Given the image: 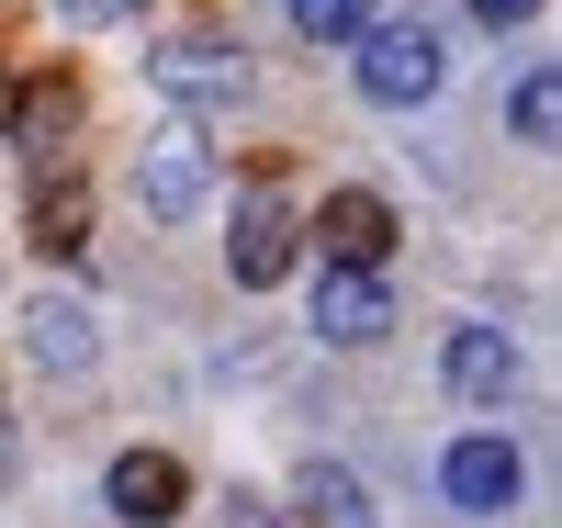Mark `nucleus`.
I'll return each instance as SVG.
<instances>
[{
  "mask_svg": "<svg viewBox=\"0 0 562 528\" xmlns=\"http://www.w3.org/2000/svg\"><path fill=\"white\" fill-rule=\"evenodd\" d=\"M439 79H450V45L428 23H371L360 34V90L383 113H416V102H439Z\"/></svg>",
  "mask_w": 562,
  "mask_h": 528,
  "instance_id": "obj_1",
  "label": "nucleus"
},
{
  "mask_svg": "<svg viewBox=\"0 0 562 528\" xmlns=\"http://www.w3.org/2000/svg\"><path fill=\"white\" fill-rule=\"evenodd\" d=\"M203 191H214V147H203V124H158V135H147V158H135V203H147L158 225H180V214H203Z\"/></svg>",
  "mask_w": 562,
  "mask_h": 528,
  "instance_id": "obj_2",
  "label": "nucleus"
},
{
  "mask_svg": "<svg viewBox=\"0 0 562 528\" xmlns=\"http://www.w3.org/2000/svg\"><path fill=\"white\" fill-rule=\"evenodd\" d=\"M304 236H315L326 270H383V248H394V203H383V191H326V214H315Z\"/></svg>",
  "mask_w": 562,
  "mask_h": 528,
  "instance_id": "obj_3",
  "label": "nucleus"
},
{
  "mask_svg": "<svg viewBox=\"0 0 562 528\" xmlns=\"http://www.w3.org/2000/svg\"><path fill=\"white\" fill-rule=\"evenodd\" d=\"M225 270H237V293H270L281 270H293V214H281V191L259 180L237 203V236H225Z\"/></svg>",
  "mask_w": 562,
  "mask_h": 528,
  "instance_id": "obj_4",
  "label": "nucleus"
},
{
  "mask_svg": "<svg viewBox=\"0 0 562 528\" xmlns=\"http://www.w3.org/2000/svg\"><path fill=\"white\" fill-rule=\"evenodd\" d=\"M180 495H192V472H180L169 450H124V461L102 472V506H113L124 528H169V517H180Z\"/></svg>",
  "mask_w": 562,
  "mask_h": 528,
  "instance_id": "obj_5",
  "label": "nucleus"
},
{
  "mask_svg": "<svg viewBox=\"0 0 562 528\" xmlns=\"http://www.w3.org/2000/svg\"><path fill=\"white\" fill-rule=\"evenodd\" d=\"M439 371H450L461 405H506V394H518V338H506V326H450Z\"/></svg>",
  "mask_w": 562,
  "mask_h": 528,
  "instance_id": "obj_6",
  "label": "nucleus"
},
{
  "mask_svg": "<svg viewBox=\"0 0 562 528\" xmlns=\"http://www.w3.org/2000/svg\"><path fill=\"white\" fill-rule=\"evenodd\" d=\"M439 484H450V506H461V517H506L529 472H518V450H506V439H461V450L439 461Z\"/></svg>",
  "mask_w": 562,
  "mask_h": 528,
  "instance_id": "obj_7",
  "label": "nucleus"
},
{
  "mask_svg": "<svg viewBox=\"0 0 562 528\" xmlns=\"http://www.w3.org/2000/svg\"><path fill=\"white\" fill-rule=\"evenodd\" d=\"M68 135H79V79H68V68L12 79V147H23V158H57Z\"/></svg>",
  "mask_w": 562,
  "mask_h": 528,
  "instance_id": "obj_8",
  "label": "nucleus"
},
{
  "mask_svg": "<svg viewBox=\"0 0 562 528\" xmlns=\"http://www.w3.org/2000/svg\"><path fill=\"white\" fill-rule=\"evenodd\" d=\"M315 326H326L338 349H371V338L394 326V293H383L371 270H315Z\"/></svg>",
  "mask_w": 562,
  "mask_h": 528,
  "instance_id": "obj_9",
  "label": "nucleus"
},
{
  "mask_svg": "<svg viewBox=\"0 0 562 528\" xmlns=\"http://www.w3.org/2000/svg\"><path fill=\"white\" fill-rule=\"evenodd\" d=\"M169 90H180V102H237V90H248V68L237 57H225V45L214 34H180V45H158V57H147Z\"/></svg>",
  "mask_w": 562,
  "mask_h": 528,
  "instance_id": "obj_10",
  "label": "nucleus"
},
{
  "mask_svg": "<svg viewBox=\"0 0 562 528\" xmlns=\"http://www.w3.org/2000/svg\"><path fill=\"white\" fill-rule=\"evenodd\" d=\"M23 349H34L45 371H90L102 338H90V315H79L68 293H34V304H23Z\"/></svg>",
  "mask_w": 562,
  "mask_h": 528,
  "instance_id": "obj_11",
  "label": "nucleus"
},
{
  "mask_svg": "<svg viewBox=\"0 0 562 528\" xmlns=\"http://www.w3.org/2000/svg\"><path fill=\"white\" fill-rule=\"evenodd\" d=\"M79 248H90V180L34 191V259H79Z\"/></svg>",
  "mask_w": 562,
  "mask_h": 528,
  "instance_id": "obj_12",
  "label": "nucleus"
},
{
  "mask_svg": "<svg viewBox=\"0 0 562 528\" xmlns=\"http://www.w3.org/2000/svg\"><path fill=\"white\" fill-rule=\"evenodd\" d=\"M304 517H315V528H371V495L349 484L338 461H315V472H304Z\"/></svg>",
  "mask_w": 562,
  "mask_h": 528,
  "instance_id": "obj_13",
  "label": "nucleus"
},
{
  "mask_svg": "<svg viewBox=\"0 0 562 528\" xmlns=\"http://www.w3.org/2000/svg\"><path fill=\"white\" fill-rule=\"evenodd\" d=\"M293 34H315V45H349V34H371V0H293Z\"/></svg>",
  "mask_w": 562,
  "mask_h": 528,
  "instance_id": "obj_14",
  "label": "nucleus"
},
{
  "mask_svg": "<svg viewBox=\"0 0 562 528\" xmlns=\"http://www.w3.org/2000/svg\"><path fill=\"white\" fill-rule=\"evenodd\" d=\"M518 135H529V147H551V135H562V79H551V68L518 79Z\"/></svg>",
  "mask_w": 562,
  "mask_h": 528,
  "instance_id": "obj_15",
  "label": "nucleus"
},
{
  "mask_svg": "<svg viewBox=\"0 0 562 528\" xmlns=\"http://www.w3.org/2000/svg\"><path fill=\"white\" fill-rule=\"evenodd\" d=\"M57 12H68L79 34H102V23H135V12H147V0H57Z\"/></svg>",
  "mask_w": 562,
  "mask_h": 528,
  "instance_id": "obj_16",
  "label": "nucleus"
},
{
  "mask_svg": "<svg viewBox=\"0 0 562 528\" xmlns=\"http://www.w3.org/2000/svg\"><path fill=\"white\" fill-rule=\"evenodd\" d=\"M473 12H484V23L506 34V23H529V12H540V0H473Z\"/></svg>",
  "mask_w": 562,
  "mask_h": 528,
  "instance_id": "obj_17",
  "label": "nucleus"
},
{
  "mask_svg": "<svg viewBox=\"0 0 562 528\" xmlns=\"http://www.w3.org/2000/svg\"><path fill=\"white\" fill-rule=\"evenodd\" d=\"M237 528H281V517H270V506H237Z\"/></svg>",
  "mask_w": 562,
  "mask_h": 528,
  "instance_id": "obj_18",
  "label": "nucleus"
},
{
  "mask_svg": "<svg viewBox=\"0 0 562 528\" xmlns=\"http://www.w3.org/2000/svg\"><path fill=\"white\" fill-rule=\"evenodd\" d=\"M0 472H12V427H0Z\"/></svg>",
  "mask_w": 562,
  "mask_h": 528,
  "instance_id": "obj_19",
  "label": "nucleus"
}]
</instances>
